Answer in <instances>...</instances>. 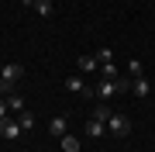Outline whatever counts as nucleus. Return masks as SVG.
<instances>
[{"label":"nucleus","instance_id":"nucleus-1","mask_svg":"<svg viewBox=\"0 0 155 152\" xmlns=\"http://www.w3.org/2000/svg\"><path fill=\"white\" fill-rule=\"evenodd\" d=\"M21 76H24V66H21V62H7V66L0 69V97H11L14 83Z\"/></svg>","mask_w":155,"mask_h":152},{"label":"nucleus","instance_id":"nucleus-2","mask_svg":"<svg viewBox=\"0 0 155 152\" xmlns=\"http://www.w3.org/2000/svg\"><path fill=\"white\" fill-rule=\"evenodd\" d=\"M127 90V79H100V86H97V97L100 100H110V97H117V93H124Z\"/></svg>","mask_w":155,"mask_h":152},{"label":"nucleus","instance_id":"nucleus-3","mask_svg":"<svg viewBox=\"0 0 155 152\" xmlns=\"http://www.w3.org/2000/svg\"><path fill=\"white\" fill-rule=\"evenodd\" d=\"M107 135H114V138H127V135H131V121H127V114H110V121H107Z\"/></svg>","mask_w":155,"mask_h":152},{"label":"nucleus","instance_id":"nucleus-4","mask_svg":"<svg viewBox=\"0 0 155 152\" xmlns=\"http://www.w3.org/2000/svg\"><path fill=\"white\" fill-rule=\"evenodd\" d=\"M0 135H4L7 142H14V138H21V135H24V128H21V121L4 118V121H0Z\"/></svg>","mask_w":155,"mask_h":152},{"label":"nucleus","instance_id":"nucleus-5","mask_svg":"<svg viewBox=\"0 0 155 152\" xmlns=\"http://www.w3.org/2000/svg\"><path fill=\"white\" fill-rule=\"evenodd\" d=\"M66 90H69V93H83V97H97V93L90 90V86H86L79 76H66Z\"/></svg>","mask_w":155,"mask_h":152},{"label":"nucleus","instance_id":"nucleus-6","mask_svg":"<svg viewBox=\"0 0 155 152\" xmlns=\"http://www.w3.org/2000/svg\"><path fill=\"white\" fill-rule=\"evenodd\" d=\"M48 135H55V138H62V135H69V121L62 118V114H55V118L48 121Z\"/></svg>","mask_w":155,"mask_h":152},{"label":"nucleus","instance_id":"nucleus-7","mask_svg":"<svg viewBox=\"0 0 155 152\" xmlns=\"http://www.w3.org/2000/svg\"><path fill=\"white\" fill-rule=\"evenodd\" d=\"M86 135H90V138H100V135H107V121H97V118H90V121H86Z\"/></svg>","mask_w":155,"mask_h":152},{"label":"nucleus","instance_id":"nucleus-8","mask_svg":"<svg viewBox=\"0 0 155 152\" xmlns=\"http://www.w3.org/2000/svg\"><path fill=\"white\" fill-rule=\"evenodd\" d=\"M131 90H134V97H141V100H145V97L152 93V86H148V79H145V76H134V83H131Z\"/></svg>","mask_w":155,"mask_h":152},{"label":"nucleus","instance_id":"nucleus-9","mask_svg":"<svg viewBox=\"0 0 155 152\" xmlns=\"http://www.w3.org/2000/svg\"><path fill=\"white\" fill-rule=\"evenodd\" d=\"M59 142H62V149H66V152H79V149H83V145H79V138H76V135H62Z\"/></svg>","mask_w":155,"mask_h":152},{"label":"nucleus","instance_id":"nucleus-10","mask_svg":"<svg viewBox=\"0 0 155 152\" xmlns=\"http://www.w3.org/2000/svg\"><path fill=\"white\" fill-rule=\"evenodd\" d=\"M31 7H35V11H38L41 17H52V11H55V7H52V0H35Z\"/></svg>","mask_w":155,"mask_h":152},{"label":"nucleus","instance_id":"nucleus-11","mask_svg":"<svg viewBox=\"0 0 155 152\" xmlns=\"http://www.w3.org/2000/svg\"><path fill=\"white\" fill-rule=\"evenodd\" d=\"M97 66H100V62H97V56H79V69H83V73H93Z\"/></svg>","mask_w":155,"mask_h":152},{"label":"nucleus","instance_id":"nucleus-12","mask_svg":"<svg viewBox=\"0 0 155 152\" xmlns=\"http://www.w3.org/2000/svg\"><path fill=\"white\" fill-rule=\"evenodd\" d=\"M110 114H114V111H110L104 100H100V104H97V111H93V118H97V121H110Z\"/></svg>","mask_w":155,"mask_h":152},{"label":"nucleus","instance_id":"nucleus-13","mask_svg":"<svg viewBox=\"0 0 155 152\" xmlns=\"http://www.w3.org/2000/svg\"><path fill=\"white\" fill-rule=\"evenodd\" d=\"M17 121H21V128H24V131L35 128V114H31V111H21V114H17Z\"/></svg>","mask_w":155,"mask_h":152},{"label":"nucleus","instance_id":"nucleus-14","mask_svg":"<svg viewBox=\"0 0 155 152\" xmlns=\"http://www.w3.org/2000/svg\"><path fill=\"white\" fill-rule=\"evenodd\" d=\"M100 79H117V66H114V62H104V69H100Z\"/></svg>","mask_w":155,"mask_h":152},{"label":"nucleus","instance_id":"nucleus-15","mask_svg":"<svg viewBox=\"0 0 155 152\" xmlns=\"http://www.w3.org/2000/svg\"><path fill=\"white\" fill-rule=\"evenodd\" d=\"M7 104H11V114H21V111H24V100H21L17 93H11V97H7Z\"/></svg>","mask_w":155,"mask_h":152},{"label":"nucleus","instance_id":"nucleus-16","mask_svg":"<svg viewBox=\"0 0 155 152\" xmlns=\"http://www.w3.org/2000/svg\"><path fill=\"white\" fill-rule=\"evenodd\" d=\"M127 73H131V76H141V59H131V62H127Z\"/></svg>","mask_w":155,"mask_h":152},{"label":"nucleus","instance_id":"nucleus-17","mask_svg":"<svg viewBox=\"0 0 155 152\" xmlns=\"http://www.w3.org/2000/svg\"><path fill=\"white\" fill-rule=\"evenodd\" d=\"M114 59V49H100L97 52V62H110Z\"/></svg>","mask_w":155,"mask_h":152},{"label":"nucleus","instance_id":"nucleus-18","mask_svg":"<svg viewBox=\"0 0 155 152\" xmlns=\"http://www.w3.org/2000/svg\"><path fill=\"white\" fill-rule=\"evenodd\" d=\"M7 114H11V104H7V97H0V121H4Z\"/></svg>","mask_w":155,"mask_h":152}]
</instances>
